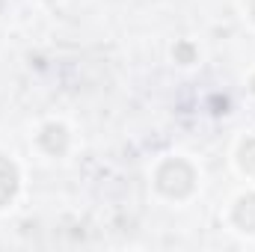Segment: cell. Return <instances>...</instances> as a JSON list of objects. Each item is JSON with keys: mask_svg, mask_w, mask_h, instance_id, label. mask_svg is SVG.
<instances>
[{"mask_svg": "<svg viewBox=\"0 0 255 252\" xmlns=\"http://www.w3.org/2000/svg\"><path fill=\"white\" fill-rule=\"evenodd\" d=\"M154 181H157V190H160L163 196H169V199H184V196H190L193 187H196V172H193V166L187 160L172 157V160L160 163Z\"/></svg>", "mask_w": 255, "mask_h": 252, "instance_id": "6da1fadb", "label": "cell"}, {"mask_svg": "<svg viewBox=\"0 0 255 252\" xmlns=\"http://www.w3.org/2000/svg\"><path fill=\"white\" fill-rule=\"evenodd\" d=\"M18 193V169L9 157L0 154V208H6Z\"/></svg>", "mask_w": 255, "mask_h": 252, "instance_id": "7a4b0ae2", "label": "cell"}, {"mask_svg": "<svg viewBox=\"0 0 255 252\" xmlns=\"http://www.w3.org/2000/svg\"><path fill=\"white\" fill-rule=\"evenodd\" d=\"M39 145L48 151V154H65V148H68V133H65L63 125H45L42 127V133H39Z\"/></svg>", "mask_w": 255, "mask_h": 252, "instance_id": "3957f363", "label": "cell"}, {"mask_svg": "<svg viewBox=\"0 0 255 252\" xmlns=\"http://www.w3.org/2000/svg\"><path fill=\"white\" fill-rule=\"evenodd\" d=\"M232 220H235L238 229H244V232H255V193L238 199V205H235V211H232Z\"/></svg>", "mask_w": 255, "mask_h": 252, "instance_id": "277c9868", "label": "cell"}, {"mask_svg": "<svg viewBox=\"0 0 255 252\" xmlns=\"http://www.w3.org/2000/svg\"><path fill=\"white\" fill-rule=\"evenodd\" d=\"M241 166H244L247 172H253V175H255V136H253V139H247V142L241 145Z\"/></svg>", "mask_w": 255, "mask_h": 252, "instance_id": "5b68a950", "label": "cell"}, {"mask_svg": "<svg viewBox=\"0 0 255 252\" xmlns=\"http://www.w3.org/2000/svg\"><path fill=\"white\" fill-rule=\"evenodd\" d=\"M175 60H178V63H193V60H196V48H193L190 42L175 45Z\"/></svg>", "mask_w": 255, "mask_h": 252, "instance_id": "8992f818", "label": "cell"}, {"mask_svg": "<svg viewBox=\"0 0 255 252\" xmlns=\"http://www.w3.org/2000/svg\"><path fill=\"white\" fill-rule=\"evenodd\" d=\"M250 12H253V18H255V0H253V3H250Z\"/></svg>", "mask_w": 255, "mask_h": 252, "instance_id": "52a82bcc", "label": "cell"}, {"mask_svg": "<svg viewBox=\"0 0 255 252\" xmlns=\"http://www.w3.org/2000/svg\"><path fill=\"white\" fill-rule=\"evenodd\" d=\"M253 92H255V77H253Z\"/></svg>", "mask_w": 255, "mask_h": 252, "instance_id": "ba28073f", "label": "cell"}]
</instances>
